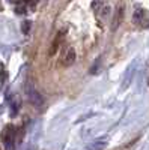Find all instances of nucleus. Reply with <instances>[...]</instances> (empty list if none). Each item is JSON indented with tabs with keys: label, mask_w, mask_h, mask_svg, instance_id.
I'll return each mask as SVG.
<instances>
[{
	"label": "nucleus",
	"mask_w": 149,
	"mask_h": 150,
	"mask_svg": "<svg viewBox=\"0 0 149 150\" xmlns=\"http://www.w3.org/2000/svg\"><path fill=\"white\" fill-rule=\"evenodd\" d=\"M15 138H17V129L15 126H12V125H8V126L3 129L2 132V140L5 143L6 147H12L15 143Z\"/></svg>",
	"instance_id": "2"
},
{
	"label": "nucleus",
	"mask_w": 149,
	"mask_h": 150,
	"mask_svg": "<svg viewBox=\"0 0 149 150\" xmlns=\"http://www.w3.org/2000/svg\"><path fill=\"white\" fill-rule=\"evenodd\" d=\"M30 29V21H24L23 23V33H29Z\"/></svg>",
	"instance_id": "7"
},
{
	"label": "nucleus",
	"mask_w": 149,
	"mask_h": 150,
	"mask_svg": "<svg viewBox=\"0 0 149 150\" xmlns=\"http://www.w3.org/2000/svg\"><path fill=\"white\" fill-rule=\"evenodd\" d=\"M104 9H103V12H101V15L103 17H107L108 15V12H110V9H108V6H103Z\"/></svg>",
	"instance_id": "9"
},
{
	"label": "nucleus",
	"mask_w": 149,
	"mask_h": 150,
	"mask_svg": "<svg viewBox=\"0 0 149 150\" xmlns=\"http://www.w3.org/2000/svg\"><path fill=\"white\" fill-rule=\"evenodd\" d=\"M26 95L29 98V101L32 102L33 107L41 108L44 105V98L41 96V93L33 87V84H26Z\"/></svg>",
	"instance_id": "1"
},
{
	"label": "nucleus",
	"mask_w": 149,
	"mask_h": 150,
	"mask_svg": "<svg viewBox=\"0 0 149 150\" xmlns=\"http://www.w3.org/2000/svg\"><path fill=\"white\" fill-rule=\"evenodd\" d=\"M76 59H77L76 50H74V48H68L66 51L63 53V56H62V59H60V63H62V66L68 68V66L74 65V62H76Z\"/></svg>",
	"instance_id": "4"
},
{
	"label": "nucleus",
	"mask_w": 149,
	"mask_h": 150,
	"mask_svg": "<svg viewBox=\"0 0 149 150\" xmlns=\"http://www.w3.org/2000/svg\"><path fill=\"white\" fill-rule=\"evenodd\" d=\"M0 68H2V69H0V78H2L0 81H2V83H5V81H6V75H5V66L2 65Z\"/></svg>",
	"instance_id": "8"
},
{
	"label": "nucleus",
	"mask_w": 149,
	"mask_h": 150,
	"mask_svg": "<svg viewBox=\"0 0 149 150\" xmlns=\"http://www.w3.org/2000/svg\"><path fill=\"white\" fill-rule=\"evenodd\" d=\"M123 12H125V9H123V3H120L118 8H116V12H115V18H113V23H111V29L116 30L119 26H120V23L123 20Z\"/></svg>",
	"instance_id": "6"
},
{
	"label": "nucleus",
	"mask_w": 149,
	"mask_h": 150,
	"mask_svg": "<svg viewBox=\"0 0 149 150\" xmlns=\"http://www.w3.org/2000/svg\"><path fill=\"white\" fill-rule=\"evenodd\" d=\"M65 32H66L65 29H62V30L57 33V36L54 38V41H53L51 47H50V56H54V54L57 53V50H59L62 41H63V38H65Z\"/></svg>",
	"instance_id": "5"
},
{
	"label": "nucleus",
	"mask_w": 149,
	"mask_h": 150,
	"mask_svg": "<svg viewBox=\"0 0 149 150\" xmlns=\"http://www.w3.org/2000/svg\"><path fill=\"white\" fill-rule=\"evenodd\" d=\"M133 18H134V23L142 24V26H145V27L149 26V14H148L145 9H142V8H137V9H135Z\"/></svg>",
	"instance_id": "3"
}]
</instances>
